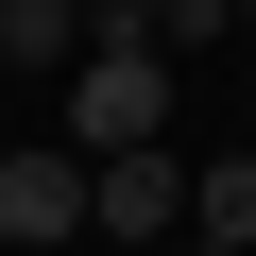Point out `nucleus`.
I'll return each instance as SVG.
<instances>
[{
  "instance_id": "obj_6",
  "label": "nucleus",
  "mask_w": 256,
  "mask_h": 256,
  "mask_svg": "<svg viewBox=\"0 0 256 256\" xmlns=\"http://www.w3.org/2000/svg\"><path fill=\"white\" fill-rule=\"evenodd\" d=\"M205 34H239L222 0H154V52H205Z\"/></svg>"
},
{
  "instance_id": "obj_9",
  "label": "nucleus",
  "mask_w": 256,
  "mask_h": 256,
  "mask_svg": "<svg viewBox=\"0 0 256 256\" xmlns=\"http://www.w3.org/2000/svg\"><path fill=\"white\" fill-rule=\"evenodd\" d=\"M222 18H256V0H222Z\"/></svg>"
},
{
  "instance_id": "obj_5",
  "label": "nucleus",
  "mask_w": 256,
  "mask_h": 256,
  "mask_svg": "<svg viewBox=\"0 0 256 256\" xmlns=\"http://www.w3.org/2000/svg\"><path fill=\"white\" fill-rule=\"evenodd\" d=\"M0 68H86V0H0Z\"/></svg>"
},
{
  "instance_id": "obj_8",
  "label": "nucleus",
  "mask_w": 256,
  "mask_h": 256,
  "mask_svg": "<svg viewBox=\"0 0 256 256\" xmlns=\"http://www.w3.org/2000/svg\"><path fill=\"white\" fill-rule=\"evenodd\" d=\"M0 154H18V120H0Z\"/></svg>"
},
{
  "instance_id": "obj_4",
  "label": "nucleus",
  "mask_w": 256,
  "mask_h": 256,
  "mask_svg": "<svg viewBox=\"0 0 256 256\" xmlns=\"http://www.w3.org/2000/svg\"><path fill=\"white\" fill-rule=\"evenodd\" d=\"M188 239L256 256V154H205V171H188Z\"/></svg>"
},
{
  "instance_id": "obj_1",
  "label": "nucleus",
  "mask_w": 256,
  "mask_h": 256,
  "mask_svg": "<svg viewBox=\"0 0 256 256\" xmlns=\"http://www.w3.org/2000/svg\"><path fill=\"white\" fill-rule=\"evenodd\" d=\"M68 154H86V171H102V154H171V52H120V34H102V52L68 68Z\"/></svg>"
},
{
  "instance_id": "obj_3",
  "label": "nucleus",
  "mask_w": 256,
  "mask_h": 256,
  "mask_svg": "<svg viewBox=\"0 0 256 256\" xmlns=\"http://www.w3.org/2000/svg\"><path fill=\"white\" fill-rule=\"evenodd\" d=\"M171 222H188V154H102V222H86L102 256H154Z\"/></svg>"
},
{
  "instance_id": "obj_7",
  "label": "nucleus",
  "mask_w": 256,
  "mask_h": 256,
  "mask_svg": "<svg viewBox=\"0 0 256 256\" xmlns=\"http://www.w3.org/2000/svg\"><path fill=\"white\" fill-rule=\"evenodd\" d=\"M171 256H222V239H171Z\"/></svg>"
},
{
  "instance_id": "obj_2",
  "label": "nucleus",
  "mask_w": 256,
  "mask_h": 256,
  "mask_svg": "<svg viewBox=\"0 0 256 256\" xmlns=\"http://www.w3.org/2000/svg\"><path fill=\"white\" fill-rule=\"evenodd\" d=\"M102 222V171L52 137V154H0V239H86Z\"/></svg>"
}]
</instances>
